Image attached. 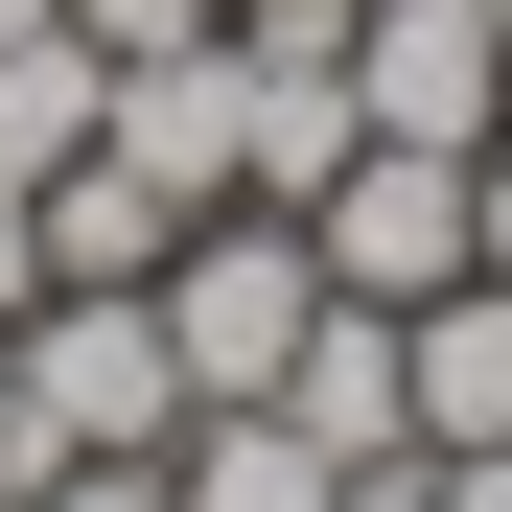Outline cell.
<instances>
[{"label": "cell", "instance_id": "cell-1", "mask_svg": "<svg viewBox=\"0 0 512 512\" xmlns=\"http://www.w3.org/2000/svg\"><path fill=\"white\" fill-rule=\"evenodd\" d=\"M187 443V350H163V280H47L0 326V489L47 466H163Z\"/></svg>", "mask_w": 512, "mask_h": 512}, {"label": "cell", "instance_id": "cell-2", "mask_svg": "<svg viewBox=\"0 0 512 512\" xmlns=\"http://www.w3.org/2000/svg\"><path fill=\"white\" fill-rule=\"evenodd\" d=\"M303 326H326L303 210H187V256H163V350H187V419L280 396V373H303Z\"/></svg>", "mask_w": 512, "mask_h": 512}, {"label": "cell", "instance_id": "cell-3", "mask_svg": "<svg viewBox=\"0 0 512 512\" xmlns=\"http://www.w3.org/2000/svg\"><path fill=\"white\" fill-rule=\"evenodd\" d=\"M303 256H326V303H443V280H489V163L350 140V163L303 187Z\"/></svg>", "mask_w": 512, "mask_h": 512}, {"label": "cell", "instance_id": "cell-4", "mask_svg": "<svg viewBox=\"0 0 512 512\" xmlns=\"http://www.w3.org/2000/svg\"><path fill=\"white\" fill-rule=\"evenodd\" d=\"M350 117L489 163V117H512V24H489V0H350Z\"/></svg>", "mask_w": 512, "mask_h": 512}, {"label": "cell", "instance_id": "cell-5", "mask_svg": "<svg viewBox=\"0 0 512 512\" xmlns=\"http://www.w3.org/2000/svg\"><path fill=\"white\" fill-rule=\"evenodd\" d=\"M94 140L140 163V187H163V210H256V187H233V24H210V47H140Z\"/></svg>", "mask_w": 512, "mask_h": 512}, {"label": "cell", "instance_id": "cell-6", "mask_svg": "<svg viewBox=\"0 0 512 512\" xmlns=\"http://www.w3.org/2000/svg\"><path fill=\"white\" fill-rule=\"evenodd\" d=\"M396 373H419V443H512V280H443V303H396Z\"/></svg>", "mask_w": 512, "mask_h": 512}, {"label": "cell", "instance_id": "cell-7", "mask_svg": "<svg viewBox=\"0 0 512 512\" xmlns=\"http://www.w3.org/2000/svg\"><path fill=\"white\" fill-rule=\"evenodd\" d=\"M280 419L326 466H373V443H419V373H396V303H326L303 326V373H280Z\"/></svg>", "mask_w": 512, "mask_h": 512}, {"label": "cell", "instance_id": "cell-8", "mask_svg": "<svg viewBox=\"0 0 512 512\" xmlns=\"http://www.w3.org/2000/svg\"><path fill=\"white\" fill-rule=\"evenodd\" d=\"M94 117H117V47H94V24H24V47H0V187L94 163Z\"/></svg>", "mask_w": 512, "mask_h": 512}, {"label": "cell", "instance_id": "cell-9", "mask_svg": "<svg viewBox=\"0 0 512 512\" xmlns=\"http://www.w3.org/2000/svg\"><path fill=\"white\" fill-rule=\"evenodd\" d=\"M163 512H326V443H303L280 396H233V419L163 443Z\"/></svg>", "mask_w": 512, "mask_h": 512}, {"label": "cell", "instance_id": "cell-10", "mask_svg": "<svg viewBox=\"0 0 512 512\" xmlns=\"http://www.w3.org/2000/svg\"><path fill=\"white\" fill-rule=\"evenodd\" d=\"M163 256H187V210H163L117 140H94V163H47V280H163Z\"/></svg>", "mask_w": 512, "mask_h": 512}, {"label": "cell", "instance_id": "cell-11", "mask_svg": "<svg viewBox=\"0 0 512 512\" xmlns=\"http://www.w3.org/2000/svg\"><path fill=\"white\" fill-rule=\"evenodd\" d=\"M70 24H94V47L140 70V47H210V24H233V0H70Z\"/></svg>", "mask_w": 512, "mask_h": 512}, {"label": "cell", "instance_id": "cell-12", "mask_svg": "<svg viewBox=\"0 0 512 512\" xmlns=\"http://www.w3.org/2000/svg\"><path fill=\"white\" fill-rule=\"evenodd\" d=\"M326 512H443V443H373V466H326Z\"/></svg>", "mask_w": 512, "mask_h": 512}, {"label": "cell", "instance_id": "cell-13", "mask_svg": "<svg viewBox=\"0 0 512 512\" xmlns=\"http://www.w3.org/2000/svg\"><path fill=\"white\" fill-rule=\"evenodd\" d=\"M0 512H163V466H47V489H0Z\"/></svg>", "mask_w": 512, "mask_h": 512}, {"label": "cell", "instance_id": "cell-14", "mask_svg": "<svg viewBox=\"0 0 512 512\" xmlns=\"http://www.w3.org/2000/svg\"><path fill=\"white\" fill-rule=\"evenodd\" d=\"M47 303V187H0V326Z\"/></svg>", "mask_w": 512, "mask_h": 512}, {"label": "cell", "instance_id": "cell-15", "mask_svg": "<svg viewBox=\"0 0 512 512\" xmlns=\"http://www.w3.org/2000/svg\"><path fill=\"white\" fill-rule=\"evenodd\" d=\"M443 512H512V443H466V466H443Z\"/></svg>", "mask_w": 512, "mask_h": 512}, {"label": "cell", "instance_id": "cell-16", "mask_svg": "<svg viewBox=\"0 0 512 512\" xmlns=\"http://www.w3.org/2000/svg\"><path fill=\"white\" fill-rule=\"evenodd\" d=\"M489 280H512V117H489Z\"/></svg>", "mask_w": 512, "mask_h": 512}, {"label": "cell", "instance_id": "cell-17", "mask_svg": "<svg viewBox=\"0 0 512 512\" xmlns=\"http://www.w3.org/2000/svg\"><path fill=\"white\" fill-rule=\"evenodd\" d=\"M24 24H70V0H0V47H24Z\"/></svg>", "mask_w": 512, "mask_h": 512}, {"label": "cell", "instance_id": "cell-18", "mask_svg": "<svg viewBox=\"0 0 512 512\" xmlns=\"http://www.w3.org/2000/svg\"><path fill=\"white\" fill-rule=\"evenodd\" d=\"M233 24H256V0H233ZM303 24H326V0H303Z\"/></svg>", "mask_w": 512, "mask_h": 512}, {"label": "cell", "instance_id": "cell-19", "mask_svg": "<svg viewBox=\"0 0 512 512\" xmlns=\"http://www.w3.org/2000/svg\"><path fill=\"white\" fill-rule=\"evenodd\" d=\"M489 24H512V0H489Z\"/></svg>", "mask_w": 512, "mask_h": 512}]
</instances>
